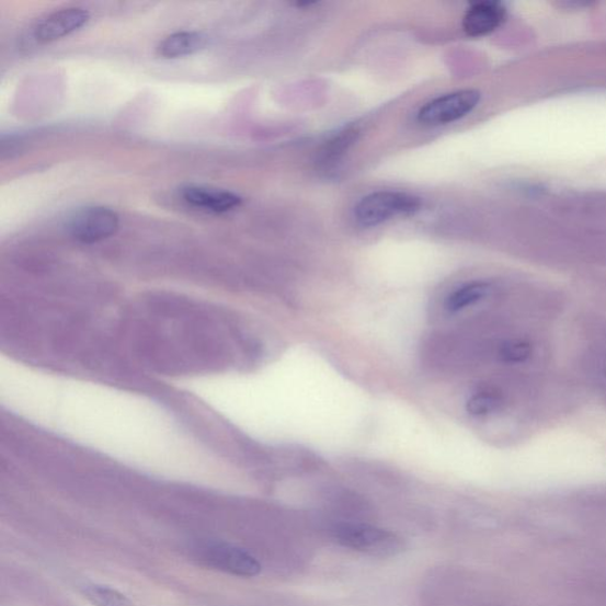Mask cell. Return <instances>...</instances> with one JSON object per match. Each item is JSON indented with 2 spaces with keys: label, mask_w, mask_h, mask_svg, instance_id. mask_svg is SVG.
<instances>
[{
  "label": "cell",
  "mask_w": 606,
  "mask_h": 606,
  "mask_svg": "<svg viewBox=\"0 0 606 606\" xmlns=\"http://www.w3.org/2000/svg\"><path fill=\"white\" fill-rule=\"evenodd\" d=\"M331 537L345 549L376 558L397 557L407 549L404 539L393 531L366 524L334 525Z\"/></svg>",
  "instance_id": "1"
},
{
  "label": "cell",
  "mask_w": 606,
  "mask_h": 606,
  "mask_svg": "<svg viewBox=\"0 0 606 606\" xmlns=\"http://www.w3.org/2000/svg\"><path fill=\"white\" fill-rule=\"evenodd\" d=\"M419 197L398 191H378L363 198L356 208V219L363 227H377L396 217L410 216L421 209Z\"/></svg>",
  "instance_id": "2"
},
{
  "label": "cell",
  "mask_w": 606,
  "mask_h": 606,
  "mask_svg": "<svg viewBox=\"0 0 606 606\" xmlns=\"http://www.w3.org/2000/svg\"><path fill=\"white\" fill-rule=\"evenodd\" d=\"M198 558L206 567L242 579H253L262 571L256 557L228 542H208L198 547Z\"/></svg>",
  "instance_id": "3"
},
{
  "label": "cell",
  "mask_w": 606,
  "mask_h": 606,
  "mask_svg": "<svg viewBox=\"0 0 606 606\" xmlns=\"http://www.w3.org/2000/svg\"><path fill=\"white\" fill-rule=\"evenodd\" d=\"M119 224L115 211L103 206H91L72 215L68 230L73 240L92 244L110 239L119 229Z\"/></svg>",
  "instance_id": "4"
},
{
  "label": "cell",
  "mask_w": 606,
  "mask_h": 606,
  "mask_svg": "<svg viewBox=\"0 0 606 606\" xmlns=\"http://www.w3.org/2000/svg\"><path fill=\"white\" fill-rule=\"evenodd\" d=\"M478 91L466 90L443 95L427 102L419 112V121L426 126L447 125L462 119L479 105Z\"/></svg>",
  "instance_id": "5"
},
{
  "label": "cell",
  "mask_w": 606,
  "mask_h": 606,
  "mask_svg": "<svg viewBox=\"0 0 606 606\" xmlns=\"http://www.w3.org/2000/svg\"><path fill=\"white\" fill-rule=\"evenodd\" d=\"M90 21V13L81 8H67L55 11L42 20L35 28V37L41 43L64 38L79 31Z\"/></svg>",
  "instance_id": "6"
},
{
  "label": "cell",
  "mask_w": 606,
  "mask_h": 606,
  "mask_svg": "<svg viewBox=\"0 0 606 606\" xmlns=\"http://www.w3.org/2000/svg\"><path fill=\"white\" fill-rule=\"evenodd\" d=\"M183 199L194 208L215 214L231 211L242 203L241 197L232 192L201 185H188L182 188Z\"/></svg>",
  "instance_id": "7"
},
{
  "label": "cell",
  "mask_w": 606,
  "mask_h": 606,
  "mask_svg": "<svg viewBox=\"0 0 606 606\" xmlns=\"http://www.w3.org/2000/svg\"><path fill=\"white\" fill-rule=\"evenodd\" d=\"M505 18L506 10L498 2L476 3L465 14L464 28L471 37L484 36L496 31Z\"/></svg>",
  "instance_id": "8"
},
{
  "label": "cell",
  "mask_w": 606,
  "mask_h": 606,
  "mask_svg": "<svg viewBox=\"0 0 606 606\" xmlns=\"http://www.w3.org/2000/svg\"><path fill=\"white\" fill-rule=\"evenodd\" d=\"M208 38L196 32H181L168 36L159 43L157 53L164 58H180L194 55L206 47Z\"/></svg>",
  "instance_id": "9"
},
{
  "label": "cell",
  "mask_w": 606,
  "mask_h": 606,
  "mask_svg": "<svg viewBox=\"0 0 606 606\" xmlns=\"http://www.w3.org/2000/svg\"><path fill=\"white\" fill-rule=\"evenodd\" d=\"M82 595L94 606H135L133 602L115 587L103 584H85Z\"/></svg>",
  "instance_id": "10"
},
{
  "label": "cell",
  "mask_w": 606,
  "mask_h": 606,
  "mask_svg": "<svg viewBox=\"0 0 606 606\" xmlns=\"http://www.w3.org/2000/svg\"><path fill=\"white\" fill-rule=\"evenodd\" d=\"M490 291V286L483 283H474L457 289L447 300V308L450 312H458L472 304L483 299Z\"/></svg>",
  "instance_id": "11"
},
{
  "label": "cell",
  "mask_w": 606,
  "mask_h": 606,
  "mask_svg": "<svg viewBox=\"0 0 606 606\" xmlns=\"http://www.w3.org/2000/svg\"><path fill=\"white\" fill-rule=\"evenodd\" d=\"M358 132L356 129H346L334 137L324 150L321 152V162L324 168L335 165V162L340 160L347 151L348 147L357 140Z\"/></svg>",
  "instance_id": "12"
},
{
  "label": "cell",
  "mask_w": 606,
  "mask_h": 606,
  "mask_svg": "<svg viewBox=\"0 0 606 606\" xmlns=\"http://www.w3.org/2000/svg\"><path fill=\"white\" fill-rule=\"evenodd\" d=\"M502 404V399L492 392H479L472 395L467 402V411L470 415L485 416L496 411Z\"/></svg>",
  "instance_id": "13"
},
{
  "label": "cell",
  "mask_w": 606,
  "mask_h": 606,
  "mask_svg": "<svg viewBox=\"0 0 606 606\" xmlns=\"http://www.w3.org/2000/svg\"><path fill=\"white\" fill-rule=\"evenodd\" d=\"M500 356L506 363H524L531 356V345L524 342V340H513V342L502 346Z\"/></svg>",
  "instance_id": "14"
}]
</instances>
